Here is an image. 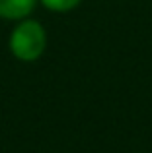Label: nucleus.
<instances>
[{
  "instance_id": "f257e3e1",
  "label": "nucleus",
  "mask_w": 152,
  "mask_h": 153,
  "mask_svg": "<svg viewBox=\"0 0 152 153\" xmlns=\"http://www.w3.org/2000/svg\"><path fill=\"white\" fill-rule=\"evenodd\" d=\"M8 49L20 62H35L47 49L45 27L37 19H20L8 39Z\"/></svg>"
},
{
  "instance_id": "f03ea898",
  "label": "nucleus",
  "mask_w": 152,
  "mask_h": 153,
  "mask_svg": "<svg viewBox=\"0 0 152 153\" xmlns=\"http://www.w3.org/2000/svg\"><path fill=\"white\" fill-rule=\"evenodd\" d=\"M35 4L37 0H0V18L12 22L26 19L35 10Z\"/></svg>"
},
{
  "instance_id": "7ed1b4c3",
  "label": "nucleus",
  "mask_w": 152,
  "mask_h": 153,
  "mask_svg": "<svg viewBox=\"0 0 152 153\" xmlns=\"http://www.w3.org/2000/svg\"><path fill=\"white\" fill-rule=\"evenodd\" d=\"M47 10L51 12H59V14H66V12L74 10L82 0H39Z\"/></svg>"
}]
</instances>
